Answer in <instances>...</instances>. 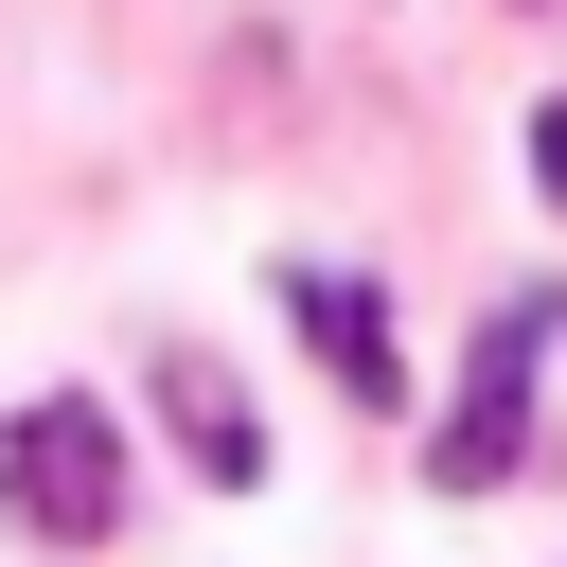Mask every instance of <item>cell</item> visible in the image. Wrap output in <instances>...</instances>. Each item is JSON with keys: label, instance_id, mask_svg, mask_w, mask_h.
I'll use <instances>...</instances> for the list:
<instances>
[{"label": "cell", "instance_id": "cell-1", "mask_svg": "<svg viewBox=\"0 0 567 567\" xmlns=\"http://www.w3.org/2000/svg\"><path fill=\"white\" fill-rule=\"evenodd\" d=\"M567 337V284H532V301H496L478 319V354H461V408H443V443H425V478L443 496H496L514 461H532V354Z\"/></svg>", "mask_w": 567, "mask_h": 567}, {"label": "cell", "instance_id": "cell-2", "mask_svg": "<svg viewBox=\"0 0 567 567\" xmlns=\"http://www.w3.org/2000/svg\"><path fill=\"white\" fill-rule=\"evenodd\" d=\"M0 514H18V532H53V549H89V532L124 514V425H106V408H71V390L0 408Z\"/></svg>", "mask_w": 567, "mask_h": 567}, {"label": "cell", "instance_id": "cell-3", "mask_svg": "<svg viewBox=\"0 0 567 567\" xmlns=\"http://www.w3.org/2000/svg\"><path fill=\"white\" fill-rule=\"evenodd\" d=\"M301 337H319V372H337L354 408H390V390H408V354H390V301H372V266H301Z\"/></svg>", "mask_w": 567, "mask_h": 567}, {"label": "cell", "instance_id": "cell-4", "mask_svg": "<svg viewBox=\"0 0 567 567\" xmlns=\"http://www.w3.org/2000/svg\"><path fill=\"white\" fill-rule=\"evenodd\" d=\"M159 408H177V461L195 478H266V425H248V390L213 354H159Z\"/></svg>", "mask_w": 567, "mask_h": 567}, {"label": "cell", "instance_id": "cell-5", "mask_svg": "<svg viewBox=\"0 0 567 567\" xmlns=\"http://www.w3.org/2000/svg\"><path fill=\"white\" fill-rule=\"evenodd\" d=\"M532 195L567 213V106H532Z\"/></svg>", "mask_w": 567, "mask_h": 567}]
</instances>
